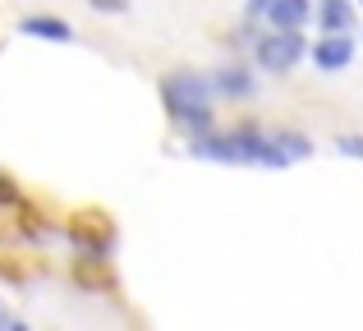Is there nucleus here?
<instances>
[{"label": "nucleus", "mask_w": 363, "mask_h": 331, "mask_svg": "<svg viewBox=\"0 0 363 331\" xmlns=\"http://www.w3.org/2000/svg\"><path fill=\"white\" fill-rule=\"evenodd\" d=\"M313 28L318 33H354L359 5L354 0H313Z\"/></svg>", "instance_id": "7"}, {"label": "nucleus", "mask_w": 363, "mask_h": 331, "mask_svg": "<svg viewBox=\"0 0 363 331\" xmlns=\"http://www.w3.org/2000/svg\"><path fill=\"white\" fill-rule=\"evenodd\" d=\"M60 240L69 244L79 258H101V262L116 258V225H111L106 212H92V216H79V221H65L60 225Z\"/></svg>", "instance_id": "4"}, {"label": "nucleus", "mask_w": 363, "mask_h": 331, "mask_svg": "<svg viewBox=\"0 0 363 331\" xmlns=\"http://www.w3.org/2000/svg\"><path fill=\"white\" fill-rule=\"evenodd\" d=\"M18 203H23V189H18V179L0 170V212H14Z\"/></svg>", "instance_id": "11"}, {"label": "nucleus", "mask_w": 363, "mask_h": 331, "mask_svg": "<svg viewBox=\"0 0 363 331\" xmlns=\"http://www.w3.org/2000/svg\"><path fill=\"white\" fill-rule=\"evenodd\" d=\"M354 60H359L354 33H318V37H308V64L322 74V79H336V74H345Z\"/></svg>", "instance_id": "6"}, {"label": "nucleus", "mask_w": 363, "mask_h": 331, "mask_svg": "<svg viewBox=\"0 0 363 331\" xmlns=\"http://www.w3.org/2000/svg\"><path fill=\"white\" fill-rule=\"evenodd\" d=\"M359 9H363V0H359Z\"/></svg>", "instance_id": "17"}, {"label": "nucleus", "mask_w": 363, "mask_h": 331, "mask_svg": "<svg viewBox=\"0 0 363 331\" xmlns=\"http://www.w3.org/2000/svg\"><path fill=\"white\" fill-rule=\"evenodd\" d=\"M157 97H161V111H166L170 129H175L184 143L221 125V120H216L212 79H207L203 69H170V74H161Z\"/></svg>", "instance_id": "1"}, {"label": "nucleus", "mask_w": 363, "mask_h": 331, "mask_svg": "<svg viewBox=\"0 0 363 331\" xmlns=\"http://www.w3.org/2000/svg\"><path fill=\"white\" fill-rule=\"evenodd\" d=\"M313 23V0H267L262 28H308Z\"/></svg>", "instance_id": "9"}, {"label": "nucleus", "mask_w": 363, "mask_h": 331, "mask_svg": "<svg viewBox=\"0 0 363 331\" xmlns=\"http://www.w3.org/2000/svg\"><path fill=\"white\" fill-rule=\"evenodd\" d=\"M97 14H129V0H88Z\"/></svg>", "instance_id": "13"}, {"label": "nucleus", "mask_w": 363, "mask_h": 331, "mask_svg": "<svg viewBox=\"0 0 363 331\" xmlns=\"http://www.w3.org/2000/svg\"><path fill=\"white\" fill-rule=\"evenodd\" d=\"M262 9L267 0H244V18H253V23H262Z\"/></svg>", "instance_id": "15"}, {"label": "nucleus", "mask_w": 363, "mask_h": 331, "mask_svg": "<svg viewBox=\"0 0 363 331\" xmlns=\"http://www.w3.org/2000/svg\"><path fill=\"white\" fill-rule=\"evenodd\" d=\"M225 138H230V157H235V166L290 170V162L281 157V147H276V138H272V129L257 125V120H235V125L225 129Z\"/></svg>", "instance_id": "3"}, {"label": "nucleus", "mask_w": 363, "mask_h": 331, "mask_svg": "<svg viewBox=\"0 0 363 331\" xmlns=\"http://www.w3.org/2000/svg\"><path fill=\"white\" fill-rule=\"evenodd\" d=\"M272 138H276V147H281V157L285 162H308L313 152H318V143H313L308 134H303V129H272Z\"/></svg>", "instance_id": "10"}, {"label": "nucleus", "mask_w": 363, "mask_h": 331, "mask_svg": "<svg viewBox=\"0 0 363 331\" xmlns=\"http://www.w3.org/2000/svg\"><path fill=\"white\" fill-rule=\"evenodd\" d=\"M331 147H336L340 157H350V162H363V134H340Z\"/></svg>", "instance_id": "12"}, {"label": "nucleus", "mask_w": 363, "mask_h": 331, "mask_svg": "<svg viewBox=\"0 0 363 331\" xmlns=\"http://www.w3.org/2000/svg\"><path fill=\"white\" fill-rule=\"evenodd\" d=\"M248 60L262 79H290L308 60V28H262L248 46Z\"/></svg>", "instance_id": "2"}, {"label": "nucleus", "mask_w": 363, "mask_h": 331, "mask_svg": "<svg viewBox=\"0 0 363 331\" xmlns=\"http://www.w3.org/2000/svg\"><path fill=\"white\" fill-rule=\"evenodd\" d=\"M0 331H23V318H18V313H9L5 304H0Z\"/></svg>", "instance_id": "14"}, {"label": "nucleus", "mask_w": 363, "mask_h": 331, "mask_svg": "<svg viewBox=\"0 0 363 331\" xmlns=\"http://www.w3.org/2000/svg\"><path fill=\"white\" fill-rule=\"evenodd\" d=\"M359 46H363V28H359Z\"/></svg>", "instance_id": "16"}, {"label": "nucleus", "mask_w": 363, "mask_h": 331, "mask_svg": "<svg viewBox=\"0 0 363 331\" xmlns=\"http://www.w3.org/2000/svg\"><path fill=\"white\" fill-rule=\"evenodd\" d=\"M207 79H212L216 101H230V106L257 101V88H262V74L253 69V60H248V55H230L225 64L207 69Z\"/></svg>", "instance_id": "5"}, {"label": "nucleus", "mask_w": 363, "mask_h": 331, "mask_svg": "<svg viewBox=\"0 0 363 331\" xmlns=\"http://www.w3.org/2000/svg\"><path fill=\"white\" fill-rule=\"evenodd\" d=\"M18 37H37L51 46H69L74 42V23L60 14H23L18 18Z\"/></svg>", "instance_id": "8"}]
</instances>
